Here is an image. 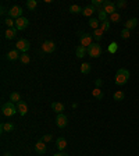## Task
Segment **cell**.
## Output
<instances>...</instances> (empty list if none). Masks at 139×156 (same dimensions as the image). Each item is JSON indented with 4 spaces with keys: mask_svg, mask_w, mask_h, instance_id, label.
I'll use <instances>...</instances> for the list:
<instances>
[{
    "mask_svg": "<svg viewBox=\"0 0 139 156\" xmlns=\"http://www.w3.org/2000/svg\"><path fill=\"white\" fill-rule=\"evenodd\" d=\"M128 78H130V71L125 70V68H120V70L116 73V84L117 85L127 84V82H128Z\"/></svg>",
    "mask_w": 139,
    "mask_h": 156,
    "instance_id": "1",
    "label": "cell"
},
{
    "mask_svg": "<svg viewBox=\"0 0 139 156\" xmlns=\"http://www.w3.org/2000/svg\"><path fill=\"white\" fill-rule=\"evenodd\" d=\"M17 112H18L17 110V105L13 103V102H6V103L2 106V113H3V116H6V117L14 116Z\"/></svg>",
    "mask_w": 139,
    "mask_h": 156,
    "instance_id": "2",
    "label": "cell"
},
{
    "mask_svg": "<svg viewBox=\"0 0 139 156\" xmlns=\"http://www.w3.org/2000/svg\"><path fill=\"white\" fill-rule=\"evenodd\" d=\"M102 55V48L99 43H92L89 48H88V56H91V57H99Z\"/></svg>",
    "mask_w": 139,
    "mask_h": 156,
    "instance_id": "3",
    "label": "cell"
},
{
    "mask_svg": "<svg viewBox=\"0 0 139 156\" xmlns=\"http://www.w3.org/2000/svg\"><path fill=\"white\" fill-rule=\"evenodd\" d=\"M103 11L106 14H109V16H111V14L117 13V7H116V3H113V2H109V0H104V4H103Z\"/></svg>",
    "mask_w": 139,
    "mask_h": 156,
    "instance_id": "4",
    "label": "cell"
},
{
    "mask_svg": "<svg viewBox=\"0 0 139 156\" xmlns=\"http://www.w3.org/2000/svg\"><path fill=\"white\" fill-rule=\"evenodd\" d=\"M16 48H17V50H19V52L26 53L29 50V48H31V43H29L26 39H19L18 42L16 43Z\"/></svg>",
    "mask_w": 139,
    "mask_h": 156,
    "instance_id": "5",
    "label": "cell"
},
{
    "mask_svg": "<svg viewBox=\"0 0 139 156\" xmlns=\"http://www.w3.org/2000/svg\"><path fill=\"white\" fill-rule=\"evenodd\" d=\"M78 36L81 39V45L85 48H89L92 45V35L89 34H84V32H78Z\"/></svg>",
    "mask_w": 139,
    "mask_h": 156,
    "instance_id": "6",
    "label": "cell"
},
{
    "mask_svg": "<svg viewBox=\"0 0 139 156\" xmlns=\"http://www.w3.org/2000/svg\"><path fill=\"white\" fill-rule=\"evenodd\" d=\"M21 14H23V9L19 6H13L11 9L9 10V17L10 18H16V20H18V18H21Z\"/></svg>",
    "mask_w": 139,
    "mask_h": 156,
    "instance_id": "7",
    "label": "cell"
},
{
    "mask_svg": "<svg viewBox=\"0 0 139 156\" xmlns=\"http://www.w3.org/2000/svg\"><path fill=\"white\" fill-rule=\"evenodd\" d=\"M56 50V45L52 41H46L42 43V52L43 53H53Z\"/></svg>",
    "mask_w": 139,
    "mask_h": 156,
    "instance_id": "8",
    "label": "cell"
},
{
    "mask_svg": "<svg viewBox=\"0 0 139 156\" xmlns=\"http://www.w3.org/2000/svg\"><path fill=\"white\" fill-rule=\"evenodd\" d=\"M28 24H29V21H28V18H25V17H21V18L16 20L17 31H23V29H25L26 27H28Z\"/></svg>",
    "mask_w": 139,
    "mask_h": 156,
    "instance_id": "9",
    "label": "cell"
},
{
    "mask_svg": "<svg viewBox=\"0 0 139 156\" xmlns=\"http://www.w3.org/2000/svg\"><path fill=\"white\" fill-rule=\"evenodd\" d=\"M67 123H68V119L65 114H63V113L57 114V117H56V124H57V127L64 128V127H67Z\"/></svg>",
    "mask_w": 139,
    "mask_h": 156,
    "instance_id": "10",
    "label": "cell"
},
{
    "mask_svg": "<svg viewBox=\"0 0 139 156\" xmlns=\"http://www.w3.org/2000/svg\"><path fill=\"white\" fill-rule=\"evenodd\" d=\"M17 110L19 112L21 116H25V114L28 113V105H26L24 101H19L18 103H17Z\"/></svg>",
    "mask_w": 139,
    "mask_h": 156,
    "instance_id": "11",
    "label": "cell"
},
{
    "mask_svg": "<svg viewBox=\"0 0 139 156\" xmlns=\"http://www.w3.org/2000/svg\"><path fill=\"white\" fill-rule=\"evenodd\" d=\"M19 57H21V55H19V52L17 49L10 50V52L7 53V60H10V62H16V60H18Z\"/></svg>",
    "mask_w": 139,
    "mask_h": 156,
    "instance_id": "12",
    "label": "cell"
},
{
    "mask_svg": "<svg viewBox=\"0 0 139 156\" xmlns=\"http://www.w3.org/2000/svg\"><path fill=\"white\" fill-rule=\"evenodd\" d=\"M86 53H88V48H85V46H82V45H78L77 49H75V55H77V57H79V58L86 56Z\"/></svg>",
    "mask_w": 139,
    "mask_h": 156,
    "instance_id": "13",
    "label": "cell"
},
{
    "mask_svg": "<svg viewBox=\"0 0 139 156\" xmlns=\"http://www.w3.org/2000/svg\"><path fill=\"white\" fill-rule=\"evenodd\" d=\"M35 152L39 153V155H43V153L46 152V145H45V142H42V141L36 142V145H35Z\"/></svg>",
    "mask_w": 139,
    "mask_h": 156,
    "instance_id": "14",
    "label": "cell"
},
{
    "mask_svg": "<svg viewBox=\"0 0 139 156\" xmlns=\"http://www.w3.org/2000/svg\"><path fill=\"white\" fill-rule=\"evenodd\" d=\"M56 145H57V148L60 151H64L65 146H67V141H65V138H63V136H58L57 141H56Z\"/></svg>",
    "mask_w": 139,
    "mask_h": 156,
    "instance_id": "15",
    "label": "cell"
},
{
    "mask_svg": "<svg viewBox=\"0 0 139 156\" xmlns=\"http://www.w3.org/2000/svg\"><path fill=\"white\" fill-rule=\"evenodd\" d=\"M14 124L13 123H3L2 124V133H11L14 131Z\"/></svg>",
    "mask_w": 139,
    "mask_h": 156,
    "instance_id": "16",
    "label": "cell"
},
{
    "mask_svg": "<svg viewBox=\"0 0 139 156\" xmlns=\"http://www.w3.org/2000/svg\"><path fill=\"white\" fill-rule=\"evenodd\" d=\"M138 25V18H130L128 21L125 23V29H134L135 27Z\"/></svg>",
    "mask_w": 139,
    "mask_h": 156,
    "instance_id": "17",
    "label": "cell"
},
{
    "mask_svg": "<svg viewBox=\"0 0 139 156\" xmlns=\"http://www.w3.org/2000/svg\"><path fill=\"white\" fill-rule=\"evenodd\" d=\"M17 35V28H7V31L4 32L6 39H14Z\"/></svg>",
    "mask_w": 139,
    "mask_h": 156,
    "instance_id": "18",
    "label": "cell"
},
{
    "mask_svg": "<svg viewBox=\"0 0 139 156\" xmlns=\"http://www.w3.org/2000/svg\"><path fill=\"white\" fill-rule=\"evenodd\" d=\"M52 109L60 114L61 112H64V105L60 103V102H53V103H52Z\"/></svg>",
    "mask_w": 139,
    "mask_h": 156,
    "instance_id": "19",
    "label": "cell"
},
{
    "mask_svg": "<svg viewBox=\"0 0 139 156\" xmlns=\"http://www.w3.org/2000/svg\"><path fill=\"white\" fill-rule=\"evenodd\" d=\"M95 11H96V9H95V7L91 4V6H86L84 10H82V14H84L85 17H91Z\"/></svg>",
    "mask_w": 139,
    "mask_h": 156,
    "instance_id": "20",
    "label": "cell"
},
{
    "mask_svg": "<svg viewBox=\"0 0 139 156\" xmlns=\"http://www.w3.org/2000/svg\"><path fill=\"white\" fill-rule=\"evenodd\" d=\"M19 101H21V95H19L18 92H11V95H10V102L18 103Z\"/></svg>",
    "mask_w": 139,
    "mask_h": 156,
    "instance_id": "21",
    "label": "cell"
},
{
    "mask_svg": "<svg viewBox=\"0 0 139 156\" xmlns=\"http://www.w3.org/2000/svg\"><path fill=\"white\" fill-rule=\"evenodd\" d=\"M92 95H93L96 99H99V101H100V99H103V91H102L100 88H95L93 92H92Z\"/></svg>",
    "mask_w": 139,
    "mask_h": 156,
    "instance_id": "22",
    "label": "cell"
},
{
    "mask_svg": "<svg viewBox=\"0 0 139 156\" xmlns=\"http://www.w3.org/2000/svg\"><path fill=\"white\" fill-rule=\"evenodd\" d=\"M82 10L84 9H81L78 4H72V6H70V13H72V14H79V13H82Z\"/></svg>",
    "mask_w": 139,
    "mask_h": 156,
    "instance_id": "23",
    "label": "cell"
},
{
    "mask_svg": "<svg viewBox=\"0 0 139 156\" xmlns=\"http://www.w3.org/2000/svg\"><path fill=\"white\" fill-rule=\"evenodd\" d=\"M89 27H92L93 29L100 28V21H99L97 18H91V21H89Z\"/></svg>",
    "mask_w": 139,
    "mask_h": 156,
    "instance_id": "24",
    "label": "cell"
},
{
    "mask_svg": "<svg viewBox=\"0 0 139 156\" xmlns=\"http://www.w3.org/2000/svg\"><path fill=\"white\" fill-rule=\"evenodd\" d=\"M19 62L23 63V64H28V63L31 62V57H29L28 53H23V55H21V57H19Z\"/></svg>",
    "mask_w": 139,
    "mask_h": 156,
    "instance_id": "25",
    "label": "cell"
},
{
    "mask_svg": "<svg viewBox=\"0 0 139 156\" xmlns=\"http://www.w3.org/2000/svg\"><path fill=\"white\" fill-rule=\"evenodd\" d=\"M124 96H125V95H124V92H123V91H117L116 94L113 95L114 101H117V102H121V101L124 99Z\"/></svg>",
    "mask_w": 139,
    "mask_h": 156,
    "instance_id": "26",
    "label": "cell"
},
{
    "mask_svg": "<svg viewBox=\"0 0 139 156\" xmlns=\"http://www.w3.org/2000/svg\"><path fill=\"white\" fill-rule=\"evenodd\" d=\"M93 36H95V39H96L97 42H99V41H100V39L103 38V31H102L100 28L95 29V32H93Z\"/></svg>",
    "mask_w": 139,
    "mask_h": 156,
    "instance_id": "27",
    "label": "cell"
},
{
    "mask_svg": "<svg viewBox=\"0 0 139 156\" xmlns=\"http://www.w3.org/2000/svg\"><path fill=\"white\" fill-rule=\"evenodd\" d=\"M89 71H91V64H89V63H84V64L81 66V73L82 74H88Z\"/></svg>",
    "mask_w": 139,
    "mask_h": 156,
    "instance_id": "28",
    "label": "cell"
},
{
    "mask_svg": "<svg viewBox=\"0 0 139 156\" xmlns=\"http://www.w3.org/2000/svg\"><path fill=\"white\" fill-rule=\"evenodd\" d=\"M97 11H99V17H97V20H99L100 23H103V21H106V20H107V14L103 11V9L97 10Z\"/></svg>",
    "mask_w": 139,
    "mask_h": 156,
    "instance_id": "29",
    "label": "cell"
},
{
    "mask_svg": "<svg viewBox=\"0 0 139 156\" xmlns=\"http://www.w3.org/2000/svg\"><path fill=\"white\" fill-rule=\"evenodd\" d=\"M100 29L102 31H109L110 29V23H109V20H106V21H103V23H100Z\"/></svg>",
    "mask_w": 139,
    "mask_h": 156,
    "instance_id": "30",
    "label": "cell"
},
{
    "mask_svg": "<svg viewBox=\"0 0 139 156\" xmlns=\"http://www.w3.org/2000/svg\"><path fill=\"white\" fill-rule=\"evenodd\" d=\"M36 6H38L36 0H28V2H26V7H28L29 10H35Z\"/></svg>",
    "mask_w": 139,
    "mask_h": 156,
    "instance_id": "31",
    "label": "cell"
},
{
    "mask_svg": "<svg viewBox=\"0 0 139 156\" xmlns=\"http://www.w3.org/2000/svg\"><path fill=\"white\" fill-rule=\"evenodd\" d=\"M117 49H118V45H117V42H113L111 45H109V53L114 55V53L117 52Z\"/></svg>",
    "mask_w": 139,
    "mask_h": 156,
    "instance_id": "32",
    "label": "cell"
},
{
    "mask_svg": "<svg viewBox=\"0 0 139 156\" xmlns=\"http://www.w3.org/2000/svg\"><path fill=\"white\" fill-rule=\"evenodd\" d=\"M103 4H104L103 0H92V6H93L95 9L97 7V10H100V7L103 6Z\"/></svg>",
    "mask_w": 139,
    "mask_h": 156,
    "instance_id": "33",
    "label": "cell"
},
{
    "mask_svg": "<svg viewBox=\"0 0 139 156\" xmlns=\"http://www.w3.org/2000/svg\"><path fill=\"white\" fill-rule=\"evenodd\" d=\"M120 20H121V16L118 13H114V14H111V16H110V21H111V23H118Z\"/></svg>",
    "mask_w": 139,
    "mask_h": 156,
    "instance_id": "34",
    "label": "cell"
},
{
    "mask_svg": "<svg viewBox=\"0 0 139 156\" xmlns=\"http://www.w3.org/2000/svg\"><path fill=\"white\" fill-rule=\"evenodd\" d=\"M130 36H131V31H130V29L124 28L123 31H121V38H123V39H128Z\"/></svg>",
    "mask_w": 139,
    "mask_h": 156,
    "instance_id": "35",
    "label": "cell"
},
{
    "mask_svg": "<svg viewBox=\"0 0 139 156\" xmlns=\"http://www.w3.org/2000/svg\"><path fill=\"white\" fill-rule=\"evenodd\" d=\"M4 24H6L9 28H13V25H16V21H13V18H6V21H4Z\"/></svg>",
    "mask_w": 139,
    "mask_h": 156,
    "instance_id": "36",
    "label": "cell"
},
{
    "mask_svg": "<svg viewBox=\"0 0 139 156\" xmlns=\"http://www.w3.org/2000/svg\"><path fill=\"white\" fill-rule=\"evenodd\" d=\"M125 6H127V2H125V0H118V2L116 3L117 9H124Z\"/></svg>",
    "mask_w": 139,
    "mask_h": 156,
    "instance_id": "37",
    "label": "cell"
},
{
    "mask_svg": "<svg viewBox=\"0 0 139 156\" xmlns=\"http://www.w3.org/2000/svg\"><path fill=\"white\" fill-rule=\"evenodd\" d=\"M50 140H52V135H50V134H46V135L42 136V140L40 141H42V142H49Z\"/></svg>",
    "mask_w": 139,
    "mask_h": 156,
    "instance_id": "38",
    "label": "cell"
},
{
    "mask_svg": "<svg viewBox=\"0 0 139 156\" xmlns=\"http://www.w3.org/2000/svg\"><path fill=\"white\" fill-rule=\"evenodd\" d=\"M102 84H103V81H102V80H96V88H100Z\"/></svg>",
    "mask_w": 139,
    "mask_h": 156,
    "instance_id": "39",
    "label": "cell"
},
{
    "mask_svg": "<svg viewBox=\"0 0 139 156\" xmlns=\"http://www.w3.org/2000/svg\"><path fill=\"white\" fill-rule=\"evenodd\" d=\"M53 156H68L67 153H64V152H58V153H56V155H53Z\"/></svg>",
    "mask_w": 139,
    "mask_h": 156,
    "instance_id": "40",
    "label": "cell"
},
{
    "mask_svg": "<svg viewBox=\"0 0 139 156\" xmlns=\"http://www.w3.org/2000/svg\"><path fill=\"white\" fill-rule=\"evenodd\" d=\"M3 156H11V155H10V153H9V152H7V153H4V155H3Z\"/></svg>",
    "mask_w": 139,
    "mask_h": 156,
    "instance_id": "41",
    "label": "cell"
}]
</instances>
